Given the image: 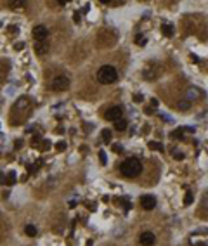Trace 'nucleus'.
<instances>
[{"label": "nucleus", "instance_id": "f257e3e1", "mask_svg": "<svg viewBox=\"0 0 208 246\" xmlns=\"http://www.w3.org/2000/svg\"><path fill=\"white\" fill-rule=\"evenodd\" d=\"M120 172L125 177H137L142 172V165L137 158H127L122 165H120Z\"/></svg>", "mask_w": 208, "mask_h": 246}, {"label": "nucleus", "instance_id": "f03ea898", "mask_svg": "<svg viewBox=\"0 0 208 246\" xmlns=\"http://www.w3.org/2000/svg\"><path fill=\"white\" fill-rule=\"evenodd\" d=\"M118 78V73L113 66H102L99 71H97V80L99 83H104V85H109L113 82H116Z\"/></svg>", "mask_w": 208, "mask_h": 246}, {"label": "nucleus", "instance_id": "7ed1b4c3", "mask_svg": "<svg viewBox=\"0 0 208 246\" xmlns=\"http://www.w3.org/2000/svg\"><path fill=\"white\" fill-rule=\"evenodd\" d=\"M50 87H52V90H56V92H62V90H66V88L69 87V78L64 76V75H59V76H56V78L52 80Z\"/></svg>", "mask_w": 208, "mask_h": 246}, {"label": "nucleus", "instance_id": "20e7f679", "mask_svg": "<svg viewBox=\"0 0 208 246\" xmlns=\"http://www.w3.org/2000/svg\"><path fill=\"white\" fill-rule=\"evenodd\" d=\"M122 108L120 106H111V108H108L106 111H104V118L106 120H111V121H116V120H120L122 118Z\"/></svg>", "mask_w": 208, "mask_h": 246}, {"label": "nucleus", "instance_id": "39448f33", "mask_svg": "<svg viewBox=\"0 0 208 246\" xmlns=\"http://www.w3.org/2000/svg\"><path fill=\"white\" fill-rule=\"evenodd\" d=\"M33 36H35V42H45L49 36V29L43 24H38L33 28Z\"/></svg>", "mask_w": 208, "mask_h": 246}, {"label": "nucleus", "instance_id": "423d86ee", "mask_svg": "<svg viewBox=\"0 0 208 246\" xmlns=\"http://www.w3.org/2000/svg\"><path fill=\"white\" fill-rule=\"evenodd\" d=\"M154 234L153 232H149V231H146V232H142L141 234V238H139V241H141V245L144 246H153L154 245Z\"/></svg>", "mask_w": 208, "mask_h": 246}, {"label": "nucleus", "instance_id": "0eeeda50", "mask_svg": "<svg viewBox=\"0 0 208 246\" xmlns=\"http://www.w3.org/2000/svg\"><path fill=\"white\" fill-rule=\"evenodd\" d=\"M141 205H142V208L144 210H153L154 206H156V199H154V196H142L141 198Z\"/></svg>", "mask_w": 208, "mask_h": 246}, {"label": "nucleus", "instance_id": "6e6552de", "mask_svg": "<svg viewBox=\"0 0 208 246\" xmlns=\"http://www.w3.org/2000/svg\"><path fill=\"white\" fill-rule=\"evenodd\" d=\"M49 50V43L47 42H35V52L38 56H43Z\"/></svg>", "mask_w": 208, "mask_h": 246}, {"label": "nucleus", "instance_id": "1a4fd4ad", "mask_svg": "<svg viewBox=\"0 0 208 246\" xmlns=\"http://www.w3.org/2000/svg\"><path fill=\"white\" fill-rule=\"evenodd\" d=\"M161 31H163V35H165V36H174V24H170V23H163Z\"/></svg>", "mask_w": 208, "mask_h": 246}, {"label": "nucleus", "instance_id": "9d476101", "mask_svg": "<svg viewBox=\"0 0 208 246\" xmlns=\"http://www.w3.org/2000/svg\"><path fill=\"white\" fill-rule=\"evenodd\" d=\"M24 232H26V236H30V238H35V236H36V227H35V225H30V224H28V225L24 227Z\"/></svg>", "mask_w": 208, "mask_h": 246}, {"label": "nucleus", "instance_id": "9b49d317", "mask_svg": "<svg viewBox=\"0 0 208 246\" xmlns=\"http://www.w3.org/2000/svg\"><path fill=\"white\" fill-rule=\"evenodd\" d=\"M115 128H116V130H125V128H127V120H123V118L116 120V121H115Z\"/></svg>", "mask_w": 208, "mask_h": 246}, {"label": "nucleus", "instance_id": "f8f14e48", "mask_svg": "<svg viewBox=\"0 0 208 246\" xmlns=\"http://www.w3.org/2000/svg\"><path fill=\"white\" fill-rule=\"evenodd\" d=\"M149 147H151L153 151H160V153L163 151V144H161V142H156V140H151V142H149Z\"/></svg>", "mask_w": 208, "mask_h": 246}, {"label": "nucleus", "instance_id": "ddd939ff", "mask_svg": "<svg viewBox=\"0 0 208 246\" xmlns=\"http://www.w3.org/2000/svg\"><path fill=\"white\" fill-rule=\"evenodd\" d=\"M135 43H137V45H141V47H144V45L148 43V40H146V36H144V35H141V33H139V35L135 36Z\"/></svg>", "mask_w": 208, "mask_h": 246}, {"label": "nucleus", "instance_id": "4468645a", "mask_svg": "<svg viewBox=\"0 0 208 246\" xmlns=\"http://www.w3.org/2000/svg\"><path fill=\"white\" fill-rule=\"evenodd\" d=\"M182 132H184V128H177V130H174V132H172V139H179V140H182V139H184Z\"/></svg>", "mask_w": 208, "mask_h": 246}, {"label": "nucleus", "instance_id": "2eb2a0df", "mask_svg": "<svg viewBox=\"0 0 208 246\" xmlns=\"http://www.w3.org/2000/svg\"><path fill=\"white\" fill-rule=\"evenodd\" d=\"M102 140L104 142H111V130H102Z\"/></svg>", "mask_w": 208, "mask_h": 246}, {"label": "nucleus", "instance_id": "dca6fc26", "mask_svg": "<svg viewBox=\"0 0 208 246\" xmlns=\"http://www.w3.org/2000/svg\"><path fill=\"white\" fill-rule=\"evenodd\" d=\"M9 5H10V7H17V9L21 7V9H23V7L26 5V2H19V0H12V2H9Z\"/></svg>", "mask_w": 208, "mask_h": 246}, {"label": "nucleus", "instance_id": "f3484780", "mask_svg": "<svg viewBox=\"0 0 208 246\" xmlns=\"http://www.w3.org/2000/svg\"><path fill=\"white\" fill-rule=\"evenodd\" d=\"M7 184H9V186L16 184V173H14V172H10V173L7 175Z\"/></svg>", "mask_w": 208, "mask_h": 246}, {"label": "nucleus", "instance_id": "a211bd4d", "mask_svg": "<svg viewBox=\"0 0 208 246\" xmlns=\"http://www.w3.org/2000/svg\"><path fill=\"white\" fill-rule=\"evenodd\" d=\"M193 203V193H186V196H184V205L187 206V205H191Z\"/></svg>", "mask_w": 208, "mask_h": 246}, {"label": "nucleus", "instance_id": "6ab92c4d", "mask_svg": "<svg viewBox=\"0 0 208 246\" xmlns=\"http://www.w3.org/2000/svg\"><path fill=\"white\" fill-rule=\"evenodd\" d=\"M49 147H50V140H47V139H45V140H42V142H40V149H42V151L49 149Z\"/></svg>", "mask_w": 208, "mask_h": 246}, {"label": "nucleus", "instance_id": "aec40b11", "mask_svg": "<svg viewBox=\"0 0 208 246\" xmlns=\"http://www.w3.org/2000/svg\"><path fill=\"white\" fill-rule=\"evenodd\" d=\"M99 160H101V163H102V165H106V163H108V156H106V153H104V151H99Z\"/></svg>", "mask_w": 208, "mask_h": 246}, {"label": "nucleus", "instance_id": "412c9836", "mask_svg": "<svg viewBox=\"0 0 208 246\" xmlns=\"http://www.w3.org/2000/svg\"><path fill=\"white\" fill-rule=\"evenodd\" d=\"M179 109H181V111L189 109V101H187V102H184V101H182V102H179Z\"/></svg>", "mask_w": 208, "mask_h": 246}, {"label": "nucleus", "instance_id": "4be33fe9", "mask_svg": "<svg viewBox=\"0 0 208 246\" xmlns=\"http://www.w3.org/2000/svg\"><path fill=\"white\" fill-rule=\"evenodd\" d=\"M122 151H123V146H122V144H115V146H113V153H118V154H120Z\"/></svg>", "mask_w": 208, "mask_h": 246}, {"label": "nucleus", "instance_id": "5701e85b", "mask_svg": "<svg viewBox=\"0 0 208 246\" xmlns=\"http://www.w3.org/2000/svg\"><path fill=\"white\" fill-rule=\"evenodd\" d=\"M172 156L177 158V160H184V154H182L181 151H172Z\"/></svg>", "mask_w": 208, "mask_h": 246}, {"label": "nucleus", "instance_id": "b1692460", "mask_svg": "<svg viewBox=\"0 0 208 246\" xmlns=\"http://www.w3.org/2000/svg\"><path fill=\"white\" fill-rule=\"evenodd\" d=\"M14 49H16V50H23V49H24V43H23V42H16V43H14Z\"/></svg>", "mask_w": 208, "mask_h": 246}, {"label": "nucleus", "instance_id": "393cba45", "mask_svg": "<svg viewBox=\"0 0 208 246\" xmlns=\"http://www.w3.org/2000/svg\"><path fill=\"white\" fill-rule=\"evenodd\" d=\"M56 147H57V151H64V149H66V144H64V142H57Z\"/></svg>", "mask_w": 208, "mask_h": 246}, {"label": "nucleus", "instance_id": "a878e982", "mask_svg": "<svg viewBox=\"0 0 208 246\" xmlns=\"http://www.w3.org/2000/svg\"><path fill=\"white\" fill-rule=\"evenodd\" d=\"M122 203H123V208H125V212H128V210H130V203H128L127 199H122Z\"/></svg>", "mask_w": 208, "mask_h": 246}, {"label": "nucleus", "instance_id": "bb28decb", "mask_svg": "<svg viewBox=\"0 0 208 246\" xmlns=\"http://www.w3.org/2000/svg\"><path fill=\"white\" fill-rule=\"evenodd\" d=\"M142 99H144V97H142V94H135V95H134V101H135V102H141Z\"/></svg>", "mask_w": 208, "mask_h": 246}, {"label": "nucleus", "instance_id": "cd10ccee", "mask_svg": "<svg viewBox=\"0 0 208 246\" xmlns=\"http://www.w3.org/2000/svg\"><path fill=\"white\" fill-rule=\"evenodd\" d=\"M0 184H7V175L5 173H0Z\"/></svg>", "mask_w": 208, "mask_h": 246}, {"label": "nucleus", "instance_id": "c85d7f7f", "mask_svg": "<svg viewBox=\"0 0 208 246\" xmlns=\"http://www.w3.org/2000/svg\"><path fill=\"white\" fill-rule=\"evenodd\" d=\"M73 21H75V23H80V14H78V12L73 14Z\"/></svg>", "mask_w": 208, "mask_h": 246}, {"label": "nucleus", "instance_id": "c756f323", "mask_svg": "<svg viewBox=\"0 0 208 246\" xmlns=\"http://www.w3.org/2000/svg\"><path fill=\"white\" fill-rule=\"evenodd\" d=\"M144 113H148V114H153V113H154V109H153V108H144Z\"/></svg>", "mask_w": 208, "mask_h": 246}, {"label": "nucleus", "instance_id": "7c9ffc66", "mask_svg": "<svg viewBox=\"0 0 208 246\" xmlns=\"http://www.w3.org/2000/svg\"><path fill=\"white\" fill-rule=\"evenodd\" d=\"M89 9H90V5H85V7L82 9V12H83V14H87V12H89Z\"/></svg>", "mask_w": 208, "mask_h": 246}, {"label": "nucleus", "instance_id": "2f4dec72", "mask_svg": "<svg viewBox=\"0 0 208 246\" xmlns=\"http://www.w3.org/2000/svg\"><path fill=\"white\" fill-rule=\"evenodd\" d=\"M21 146H23V142H21V140H16V149H19Z\"/></svg>", "mask_w": 208, "mask_h": 246}, {"label": "nucleus", "instance_id": "473e14b6", "mask_svg": "<svg viewBox=\"0 0 208 246\" xmlns=\"http://www.w3.org/2000/svg\"><path fill=\"white\" fill-rule=\"evenodd\" d=\"M194 246H207V245H205V243H196Z\"/></svg>", "mask_w": 208, "mask_h": 246}, {"label": "nucleus", "instance_id": "72a5a7b5", "mask_svg": "<svg viewBox=\"0 0 208 246\" xmlns=\"http://www.w3.org/2000/svg\"><path fill=\"white\" fill-rule=\"evenodd\" d=\"M87 246H92V241H87Z\"/></svg>", "mask_w": 208, "mask_h": 246}]
</instances>
